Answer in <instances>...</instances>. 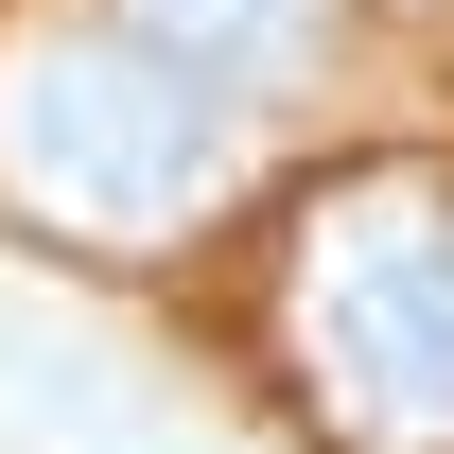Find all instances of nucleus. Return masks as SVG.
I'll return each instance as SVG.
<instances>
[{
    "instance_id": "nucleus-1",
    "label": "nucleus",
    "mask_w": 454,
    "mask_h": 454,
    "mask_svg": "<svg viewBox=\"0 0 454 454\" xmlns=\"http://www.w3.org/2000/svg\"><path fill=\"white\" fill-rule=\"evenodd\" d=\"M0 192L70 245H175L245 192V106L175 70L140 18H18L0 35Z\"/></svg>"
},
{
    "instance_id": "nucleus-3",
    "label": "nucleus",
    "mask_w": 454,
    "mask_h": 454,
    "mask_svg": "<svg viewBox=\"0 0 454 454\" xmlns=\"http://www.w3.org/2000/svg\"><path fill=\"white\" fill-rule=\"evenodd\" d=\"M122 18H140L175 70H210L227 106H262V88H297V70L333 53V0H122Z\"/></svg>"
},
{
    "instance_id": "nucleus-2",
    "label": "nucleus",
    "mask_w": 454,
    "mask_h": 454,
    "mask_svg": "<svg viewBox=\"0 0 454 454\" xmlns=\"http://www.w3.org/2000/svg\"><path fill=\"white\" fill-rule=\"evenodd\" d=\"M297 385L349 454H454V175H349L297 227Z\"/></svg>"
}]
</instances>
